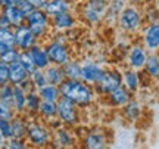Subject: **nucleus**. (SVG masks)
<instances>
[{
	"label": "nucleus",
	"instance_id": "obj_6",
	"mask_svg": "<svg viewBox=\"0 0 159 149\" xmlns=\"http://www.w3.org/2000/svg\"><path fill=\"white\" fill-rule=\"evenodd\" d=\"M149 52L146 47L140 43H133L128 50H127V68L136 69V71H143V67L146 63Z\"/></svg>",
	"mask_w": 159,
	"mask_h": 149
},
{
	"label": "nucleus",
	"instance_id": "obj_25",
	"mask_svg": "<svg viewBox=\"0 0 159 149\" xmlns=\"http://www.w3.org/2000/svg\"><path fill=\"white\" fill-rule=\"evenodd\" d=\"M39 95L41 100H50V102H57L59 98L62 96L61 95V89L59 86H55V84H46V86L40 87L39 89Z\"/></svg>",
	"mask_w": 159,
	"mask_h": 149
},
{
	"label": "nucleus",
	"instance_id": "obj_3",
	"mask_svg": "<svg viewBox=\"0 0 159 149\" xmlns=\"http://www.w3.org/2000/svg\"><path fill=\"white\" fill-rule=\"evenodd\" d=\"M119 86H122V69L116 68V67H111V68H105L102 78L93 87L99 98H105Z\"/></svg>",
	"mask_w": 159,
	"mask_h": 149
},
{
	"label": "nucleus",
	"instance_id": "obj_33",
	"mask_svg": "<svg viewBox=\"0 0 159 149\" xmlns=\"http://www.w3.org/2000/svg\"><path fill=\"white\" fill-rule=\"evenodd\" d=\"M41 103V98H40L39 92H27V106L25 109H28L31 112H39V106Z\"/></svg>",
	"mask_w": 159,
	"mask_h": 149
},
{
	"label": "nucleus",
	"instance_id": "obj_38",
	"mask_svg": "<svg viewBox=\"0 0 159 149\" xmlns=\"http://www.w3.org/2000/svg\"><path fill=\"white\" fill-rule=\"evenodd\" d=\"M0 133H2L6 139L12 137V120L0 118Z\"/></svg>",
	"mask_w": 159,
	"mask_h": 149
},
{
	"label": "nucleus",
	"instance_id": "obj_30",
	"mask_svg": "<svg viewBox=\"0 0 159 149\" xmlns=\"http://www.w3.org/2000/svg\"><path fill=\"white\" fill-rule=\"evenodd\" d=\"M39 112L44 118H55L57 112L56 108V102H50V100H41L39 106Z\"/></svg>",
	"mask_w": 159,
	"mask_h": 149
},
{
	"label": "nucleus",
	"instance_id": "obj_45",
	"mask_svg": "<svg viewBox=\"0 0 159 149\" xmlns=\"http://www.w3.org/2000/svg\"><path fill=\"white\" fill-rule=\"evenodd\" d=\"M3 145H6V137L0 133V146H3Z\"/></svg>",
	"mask_w": 159,
	"mask_h": 149
},
{
	"label": "nucleus",
	"instance_id": "obj_23",
	"mask_svg": "<svg viewBox=\"0 0 159 149\" xmlns=\"http://www.w3.org/2000/svg\"><path fill=\"white\" fill-rule=\"evenodd\" d=\"M49 18L50 16L46 13L44 9H33L25 16V21H27V25H44V27H49V24H50Z\"/></svg>",
	"mask_w": 159,
	"mask_h": 149
},
{
	"label": "nucleus",
	"instance_id": "obj_46",
	"mask_svg": "<svg viewBox=\"0 0 159 149\" xmlns=\"http://www.w3.org/2000/svg\"><path fill=\"white\" fill-rule=\"evenodd\" d=\"M153 5H155V7H156V11H158V13H159V0H153Z\"/></svg>",
	"mask_w": 159,
	"mask_h": 149
},
{
	"label": "nucleus",
	"instance_id": "obj_39",
	"mask_svg": "<svg viewBox=\"0 0 159 149\" xmlns=\"http://www.w3.org/2000/svg\"><path fill=\"white\" fill-rule=\"evenodd\" d=\"M6 148H9V149H25L27 148V145H25V142H24L22 139L9 137V139H6Z\"/></svg>",
	"mask_w": 159,
	"mask_h": 149
},
{
	"label": "nucleus",
	"instance_id": "obj_40",
	"mask_svg": "<svg viewBox=\"0 0 159 149\" xmlns=\"http://www.w3.org/2000/svg\"><path fill=\"white\" fill-rule=\"evenodd\" d=\"M9 83V65L0 59V86Z\"/></svg>",
	"mask_w": 159,
	"mask_h": 149
},
{
	"label": "nucleus",
	"instance_id": "obj_1",
	"mask_svg": "<svg viewBox=\"0 0 159 149\" xmlns=\"http://www.w3.org/2000/svg\"><path fill=\"white\" fill-rule=\"evenodd\" d=\"M61 95L63 98L71 99L78 108H89L97 100V93L94 87L84 83L83 80H65L59 84Z\"/></svg>",
	"mask_w": 159,
	"mask_h": 149
},
{
	"label": "nucleus",
	"instance_id": "obj_27",
	"mask_svg": "<svg viewBox=\"0 0 159 149\" xmlns=\"http://www.w3.org/2000/svg\"><path fill=\"white\" fill-rule=\"evenodd\" d=\"M27 106V90L22 86H13V109L16 112L25 111Z\"/></svg>",
	"mask_w": 159,
	"mask_h": 149
},
{
	"label": "nucleus",
	"instance_id": "obj_15",
	"mask_svg": "<svg viewBox=\"0 0 159 149\" xmlns=\"http://www.w3.org/2000/svg\"><path fill=\"white\" fill-rule=\"evenodd\" d=\"M50 22L59 31H68V30L75 28L77 18H75V15L72 12L68 11V12H62V13H57L55 16H52Z\"/></svg>",
	"mask_w": 159,
	"mask_h": 149
},
{
	"label": "nucleus",
	"instance_id": "obj_32",
	"mask_svg": "<svg viewBox=\"0 0 159 149\" xmlns=\"http://www.w3.org/2000/svg\"><path fill=\"white\" fill-rule=\"evenodd\" d=\"M84 6L90 7L94 12H97L99 15L105 16V13H106L108 6H109V0H85Z\"/></svg>",
	"mask_w": 159,
	"mask_h": 149
},
{
	"label": "nucleus",
	"instance_id": "obj_12",
	"mask_svg": "<svg viewBox=\"0 0 159 149\" xmlns=\"http://www.w3.org/2000/svg\"><path fill=\"white\" fill-rule=\"evenodd\" d=\"M131 98H133V93L125 86L116 87L115 90H112V92L109 93L108 96H105L106 103H108L109 106L111 108H116V109H121Z\"/></svg>",
	"mask_w": 159,
	"mask_h": 149
},
{
	"label": "nucleus",
	"instance_id": "obj_14",
	"mask_svg": "<svg viewBox=\"0 0 159 149\" xmlns=\"http://www.w3.org/2000/svg\"><path fill=\"white\" fill-rule=\"evenodd\" d=\"M143 105L139 99L131 98L128 102L125 103L124 106L121 108V112H122V117L128 123H137L143 117Z\"/></svg>",
	"mask_w": 159,
	"mask_h": 149
},
{
	"label": "nucleus",
	"instance_id": "obj_9",
	"mask_svg": "<svg viewBox=\"0 0 159 149\" xmlns=\"http://www.w3.org/2000/svg\"><path fill=\"white\" fill-rule=\"evenodd\" d=\"M81 143L85 149H105L109 145L108 134L102 128H90L85 132Z\"/></svg>",
	"mask_w": 159,
	"mask_h": 149
},
{
	"label": "nucleus",
	"instance_id": "obj_8",
	"mask_svg": "<svg viewBox=\"0 0 159 149\" xmlns=\"http://www.w3.org/2000/svg\"><path fill=\"white\" fill-rule=\"evenodd\" d=\"M103 72H105V67H102V63L93 59H85L81 62V80L90 86H94L102 78Z\"/></svg>",
	"mask_w": 159,
	"mask_h": 149
},
{
	"label": "nucleus",
	"instance_id": "obj_24",
	"mask_svg": "<svg viewBox=\"0 0 159 149\" xmlns=\"http://www.w3.org/2000/svg\"><path fill=\"white\" fill-rule=\"evenodd\" d=\"M2 12H3V15L7 18V21H9V24H11L12 27H18V25L24 24V21H25V13H24L16 5L7 6V7H5Z\"/></svg>",
	"mask_w": 159,
	"mask_h": 149
},
{
	"label": "nucleus",
	"instance_id": "obj_19",
	"mask_svg": "<svg viewBox=\"0 0 159 149\" xmlns=\"http://www.w3.org/2000/svg\"><path fill=\"white\" fill-rule=\"evenodd\" d=\"M28 52H30V55H31V58H33V61H34V63H35V68L46 69L49 65H50V59L47 56L46 47L34 44L31 49H28Z\"/></svg>",
	"mask_w": 159,
	"mask_h": 149
},
{
	"label": "nucleus",
	"instance_id": "obj_44",
	"mask_svg": "<svg viewBox=\"0 0 159 149\" xmlns=\"http://www.w3.org/2000/svg\"><path fill=\"white\" fill-rule=\"evenodd\" d=\"M148 0H128V3H134V5H139V6H142L143 3H146Z\"/></svg>",
	"mask_w": 159,
	"mask_h": 149
},
{
	"label": "nucleus",
	"instance_id": "obj_37",
	"mask_svg": "<svg viewBox=\"0 0 159 149\" xmlns=\"http://www.w3.org/2000/svg\"><path fill=\"white\" fill-rule=\"evenodd\" d=\"M15 117V109L12 105L0 100V118H6V120H12Z\"/></svg>",
	"mask_w": 159,
	"mask_h": 149
},
{
	"label": "nucleus",
	"instance_id": "obj_21",
	"mask_svg": "<svg viewBox=\"0 0 159 149\" xmlns=\"http://www.w3.org/2000/svg\"><path fill=\"white\" fill-rule=\"evenodd\" d=\"M43 9L52 18L57 13L71 11V2L69 0H46V5Z\"/></svg>",
	"mask_w": 159,
	"mask_h": 149
},
{
	"label": "nucleus",
	"instance_id": "obj_47",
	"mask_svg": "<svg viewBox=\"0 0 159 149\" xmlns=\"http://www.w3.org/2000/svg\"><path fill=\"white\" fill-rule=\"evenodd\" d=\"M156 53H158V56H159V52H156Z\"/></svg>",
	"mask_w": 159,
	"mask_h": 149
},
{
	"label": "nucleus",
	"instance_id": "obj_13",
	"mask_svg": "<svg viewBox=\"0 0 159 149\" xmlns=\"http://www.w3.org/2000/svg\"><path fill=\"white\" fill-rule=\"evenodd\" d=\"M122 86H125L133 95L137 93L143 86L142 71H136L131 68L122 69Z\"/></svg>",
	"mask_w": 159,
	"mask_h": 149
},
{
	"label": "nucleus",
	"instance_id": "obj_7",
	"mask_svg": "<svg viewBox=\"0 0 159 149\" xmlns=\"http://www.w3.org/2000/svg\"><path fill=\"white\" fill-rule=\"evenodd\" d=\"M46 52H47V56L50 59V63L63 67L68 61H71L69 47L63 41L55 40V41H52V43H49L47 47H46Z\"/></svg>",
	"mask_w": 159,
	"mask_h": 149
},
{
	"label": "nucleus",
	"instance_id": "obj_31",
	"mask_svg": "<svg viewBox=\"0 0 159 149\" xmlns=\"http://www.w3.org/2000/svg\"><path fill=\"white\" fill-rule=\"evenodd\" d=\"M30 80L33 83V87H35L39 90L40 87H43L47 84V78H46V72L44 69H40V68H35L31 74H30Z\"/></svg>",
	"mask_w": 159,
	"mask_h": 149
},
{
	"label": "nucleus",
	"instance_id": "obj_26",
	"mask_svg": "<svg viewBox=\"0 0 159 149\" xmlns=\"http://www.w3.org/2000/svg\"><path fill=\"white\" fill-rule=\"evenodd\" d=\"M15 47V33L11 27H0V52Z\"/></svg>",
	"mask_w": 159,
	"mask_h": 149
},
{
	"label": "nucleus",
	"instance_id": "obj_35",
	"mask_svg": "<svg viewBox=\"0 0 159 149\" xmlns=\"http://www.w3.org/2000/svg\"><path fill=\"white\" fill-rule=\"evenodd\" d=\"M0 100L13 106V84L6 83L3 86H0Z\"/></svg>",
	"mask_w": 159,
	"mask_h": 149
},
{
	"label": "nucleus",
	"instance_id": "obj_34",
	"mask_svg": "<svg viewBox=\"0 0 159 149\" xmlns=\"http://www.w3.org/2000/svg\"><path fill=\"white\" fill-rule=\"evenodd\" d=\"M19 53H21V50H19L16 46L11 47V49H7V50L0 52V59L9 65V63H12V62L19 61Z\"/></svg>",
	"mask_w": 159,
	"mask_h": 149
},
{
	"label": "nucleus",
	"instance_id": "obj_18",
	"mask_svg": "<svg viewBox=\"0 0 159 149\" xmlns=\"http://www.w3.org/2000/svg\"><path fill=\"white\" fill-rule=\"evenodd\" d=\"M127 5H128V0H109V6L105 16H103V22L108 24V25L116 24L118 15Z\"/></svg>",
	"mask_w": 159,
	"mask_h": 149
},
{
	"label": "nucleus",
	"instance_id": "obj_20",
	"mask_svg": "<svg viewBox=\"0 0 159 149\" xmlns=\"http://www.w3.org/2000/svg\"><path fill=\"white\" fill-rule=\"evenodd\" d=\"M143 74L150 80H159V56L158 53H149L146 63L143 67Z\"/></svg>",
	"mask_w": 159,
	"mask_h": 149
},
{
	"label": "nucleus",
	"instance_id": "obj_16",
	"mask_svg": "<svg viewBox=\"0 0 159 149\" xmlns=\"http://www.w3.org/2000/svg\"><path fill=\"white\" fill-rule=\"evenodd\" d=\"M30 78V72L24 68V65L19 61L9 63V83L13 86H21L24 81Z\"/></svg>",
	"mask_w": 159,
	"mask_h": 149
},
{
	"label": "nucleus",
	"instance_id": "obj_43",
	"mask_svg": "<svg viewBox=\"0 0 159 149\" xmlns=\"http://www.w3.org/2000/svg\"><path fill=\"white\" fill-rule=\"evenodd\" d=\"M25 2H28L34 9H43L46 5V0H25Z\"/></svg>",
	"mask_w": 159,
	"mask_h": 149
},
{
	"label": "nucleus",
	"instance_id": "obj_10",
	"mask_svg": "<svg viewBox=\"0 0 159 149\" xmlns=\"http://www.w3.org/2000/svg\"><path fill=\"white\" fill-rule=\"evenodd\" d=\"M25 137H28V142L34 146H46L53 140L50 130H47L46 127L40 126V124H28Z\"/></svg>",
	"mask_w": 159,
	"mask_h": 149
},
{
	"label": "nucleus",
	"instance_id": "obj_42",
	"mask_svg": "<svg viewBox=\"0 0 159 149\" xmlns=\"http://www.w3.org/2000/svg\"><path fill=\"white\" fill-rule=\"evenodd\" d=\"M22 0H0V7L2 9H5V7H7V6H15V5H19Z\"/></svg>",
	"mask_w": 159,
	"mask_h": 149
},
{
	"label": "nucleus",
	"instance_id": "obj_41",
	"mask_svg": "<svg viewBox=\"0 0 159 149\" xmlns=\"http://www.w3.org/2000/svg\"><path fill=\"white\" fill-rule=\"evenodd\" d=\"M30 30H31V33L37 37V39H40V37H43L46 33V30H47V27H44V25H28Z\"/></svg>",
	"mask_w": 159,
	"mask_h": 149
},
{
	"label": "nucleus",
	"instance_id": "obj_22",
	"mask_svg": "<svg viewBox=\"0 0 159 149\" xmlns=\"http://www.w3.org/2000/svg\"><path fill=\"white\" fill-rule=\"evenodd\" d=\"M44 72H46V78H47V83H49V84L59 86V84L66 78V77H65V72H63V68L61 65L50 63V65L44 69Z\"/></svg>",
	"mask_w": 159,
	"mask_h": 149
},
{
	"label": "nucleus",
	"instance_id": "obj_5",
	"mask_svg": "<svg viewBox=\"0 0 159 149\" xmlns=\"http://www.w3.org/2000/svg\"><path fill=\"white\" fill-rule=\"evenodd\" d=\"M142 33V44L146 47L149 53L159 52V21L146 22Z\"/></svg>",
	"mask_w": 159,
	"mask_h": 149
},
{
	"label": "nucleus",
	"instance_id": "obj_2",
	"mask_svg": "<svg viewBox=\"0 0 159 149\" xmlns=\"http://www.w3.org/2000/svg\"><path fill=\"white\" fill-rule=\"evenodd\" d=\"M144 24L146 21H144V13H143L142 6L134 5V3L125 6L116 19V27L122 34L127 35L139 34L143 30Z\"/></svg>",
	"mask_w": 159,
	"mask_h": 149
},
{
	"label": "nucleus",
	"instance_id": "obj_36",
	"mask_svg": "<svg viewBox=\"0 0 159 149\" xmlns=\"http://www.w3.org/2000/svg\"><path fill=\"white\" fill-rule=\"evenodd\" d=\"M19 62L22 63L24 68L27 69L30 74L35 69V63H34V61H33V58H31L28 50H21V53H19Z\"/></svg>",
	"mask_w": 159,
	"mask_h": 149
},
{
	"label": "nucleus",
	"instance_id": "obj_4",
	"mask_svg": "<svg viewBox=\"0 0 159 149\" xmlns=\"http://www.w3.org/2000/svg\"><path fill=\"white\" fill-rule=\"evenodd\" d=\"M57 120L66 127H75L80 123V108L71 99L61 96L56 102Z\"/></svg>",
	"mask_w": 159,
	"mask_h": 149
},
{
	"label": "nucleus",
	"instance_id": "obj_48",
	"mask_svg": "<svg viewBox=\"0 0 159 149\" xmlns=\"http://www.w3.org/2000/svg\"><path fill=\"white\" fill-rule=\"evenodd\" d=\"M0 15H2V11H0Z\"/></svg>",
	"mask_w": 159,
	"mask_h": 149
},
{
	"label": "nucleus",
	"instance_id": "obj_28",
	"mask_svg": "<svg viewBox=\"0 0 159 149\" xmlns=\"http://www.w3.org/2000/svg\"><path fill=\"white\" fill-rule=\"evenodd\" d=\"M65 77L69 80H81V62L71 59L62 67Z\"/></svg>",
	"mask_w": 159,
	"mask_h": 149
},
{
	"label": "nucleus",
	"instance_id": "obj_29",
	"mask_svg": "<svg viewBox=\"0 0 159 149\" xmlns=\"http://www.w3.org/2000/svg\"><path fill=\"white\" fill-rule=\"evenodd\" d=\"M27 130H28V124L25 121L19 120V118H12V137H19L22 139L27 136Z\"/></svg>",
	"mask_w": 159,
	"mask_h": 149
},
{
	"label": "nucleus",
	"instance_id": "obj_11",
	"mask_svg": "<svg viewBox=\"0 0 159 149\" xmlns=\"http://www.w3.org/2000/svg\"><path fill=\"white\" fill-rule=\"evenodd\" d=\"M13 33H15V46L19 50H28L34 44H37V37L31 33L28 25L21 24V25L15 27Z\"/></svg>",
	"mask_w": 159,
	"mask_h": 149
},
{
	"label": "nucleus",
	"instance_id": "obj_17",
	"mask_svg": "<svg viewBox=\"0 0 159 149\" xmlns=\"http://www.w3.org/2000/svg\"><path fill=\"white\" fill-rule=\"evenodd\" d=\"M53 142L59 148H74L77 145V137H75L74 133L71 132L69 128H66V126H65L56 130L55 136H53Z\"/></svg>",
	"mask_w": 159,
	"mask_h": 149
}]
</instances>
